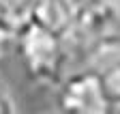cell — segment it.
I'll return each mask as SVG.
<instances>
[{
    "instance_id": "obj_1",
    "label": "cell",
    "mask_w": 120,
    "mask_h": 114,
    "mask_svg": "<svg viewBox=\"0 0 120 114\" xmlns=\"http://www.w3.org/2000/svg\"><path fill=\"white\" fill-rule=\"evenodd\" d=\"M69 45L103 67L120 56V15L109 0H71Z\"/></svg>"
},
{
    "instance_id": "obj_2",
    "label": "cell",
    "mask_w": 120,
    "mask_h": 114,
    "mask_svg": "<svg viewBox=\"0 0 120 114\" xmlns=\"http://www.w3.org/2000/svg\"><path fill=\"white\" fill-rule=\"evenodd\" d=\"M15 47L32 82L45 86L62 84L71 56V45L67 37L52 32L32 20H24L15 35Z\"/></svg>"
},
{
    "instance_id": "obj_3",
    "label": "cell",
    "mask_w": 120,
    "mask_h": 114,
    "mask_svg": "<svg viewBox=\"0 0 120 114\" xmlns=\"http://www.w3.org/2000/svg\"><path fill=\"white\" fill-rule=\"evenodd\" d=\"M60 114H116L99 78V71L88 67L69 73L58 86Z\"/></svg>"
},
{
    "instance_id": "obj_4",
    "label": "cell",
    "mask_w": 120,
    "mask_h": 114,
    "mask_svg": "<svg viewBox=\"0 0 120 114\" xmlns=\"http://www.w3.org/2000/svg\"><path fill=\"white\" fill-rule=\"evenodd\" d=\"M52 32L69 37L71 0H28V17Z\"/></svg>"
},
{
    "instance_id": "obj_5",
    "label": "cell",
    "mask_w": 120,
    "mask_h": 114,
    "mask_svg": "<svg viewBox=\"0 0 120 114\" xmlns=\"http://www.w3.org/2000/svg\"><path fill=\"white\" fill-rule=\"evenodd\" d=\"M97 71H99V78H101L105 95L112 101V106L118 110L120 108V56L109 60V63H105Z\"/></svg>"
},
{
    "instance_id": "obj_6",
    "label": "cell",
    "mask_w": 120,
    "mask_h": 114,
    "mask_svg": "<svg viewBox=\"0 0 120 114\" xmlns=\"http://www.w3.org/2000/svg\"><path fill=\"white\" fill-rule=\"evenodd\" d=\"M19 22L13 15V11L9 9V4L4 0H0V58L4 56L7 47L11 43H15V35H17Z\"/></svg>"
},
{
    "instance_id": "obj_7",
    "label": "cell",
    "mask_w": 120,
    "mask_h": 114,
    "mask_svg": "<svg viewBox=\"0 0 120 114\" xmlns=\"http://www.w3.org/2000/svg\"><path fill=\"white\" fill-rule=\"evenodd\" d=\"M9 4V9L13 11V15L17 17V22L22 24L28 17V0H4Z\"/></svg>"
},
{
    "instance_id": "obj_8",
    "label": "cell",
    "mask_w": 120,
    "mask_h": 114,
    "mask_svg": "<svg viewBox=\"0 0 120 114\" xmlns=\"http://www.w3.org/2000/svg\"><path fill=\"white\" fill-rule=\"evenodd\" d=\"M109 4L114 7V11H116L118 15H120V0H109Z\"/></svg>"
}]
</instances>
